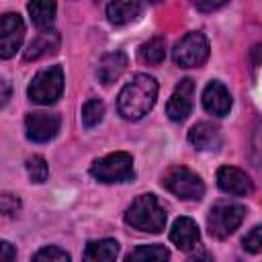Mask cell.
I'll list each match as a JSON object with an SVG mask.
<instances>
[{"instance_id":"6da1fadb","label":"cell","mask_w":262,"mask_h":262,"mask_svg":"<svg viewBox=\"0 0 262 262\" xmlns=\"http://www.w3.org/2000/svg\"><path fill=\"white\" fill-rule=\"evenodd\" d=\"M158 98V82L149 74H135L119 92L117 108L119 115L127 121L143 119Z\"/></svg>"},{"instance_id":"7a4b0ae2","label":"cell","mask_w":262,"mask_h":262,"mask_svg":"<svg viewBox=\"0 0 262 262\" xmlns=\"http://www.w3.org/2000/svg\"><path fill=\"white\" fill-rule=\"evenodd\" d=\"M166 209L156 194H139L125 211V223L137 231L160 233L166 227Z\"/></svg>"},{"instance_id":"3957f363","label":"cell","mask_w":262,"mask_h":262,"mask_svg":"<svg viewBox=\"0 0 262 262\" xmlns=\"http://www.w3.org/2000/svg\"><path fill=\"white\" fill-rule=\"evenodd\" d=\"M90 174L94 180L104 182V184H115V182H129L133 180V158L127 151H113L100 160H96L90 166Z\"/></svg>"},{"instance_id":"277c9868","label":"cell","mask_w":262,"mask_h":262,"mask_svg":"<svg viewBox=\"0 0 262 262\" xmlns=\"http://www.w3.org/2000/svg\"><path fill=\"white\" fill-rule=\"evenodd\" d=\"M162 184L184 201H201L205 194V182L196 172L186 166H170L162 174Z\"/></svg>"},{"instance_id":"5b68a950","label":"cell","mask_w":262,"mask_h":262,"mask_svg":"<svg viewBox=\"0 0 262 262\" xmlns=\"http://www.w3.org/2000/svg\"><path fill=\"white\" fill-rule=\"evenodd\" d=\"M63 92V70L61 66H49L39 70L29 88L27 94L35 104H53Z\"/></svg>"},{"instance_id":"8992f818","label":"cell","mask_w":262,"mask_h":262,"mask_svg":"<svg viewBox=\"0 0 262 262\" xmlns=\"http://www.w3.org/2000/svg\"><path fill=\"white\" fill-rule=\"evenodd\" d=\"M244 217H246V207L244 205L229 203V201H219L211 207L209 217H207L209 233L217 239H225L242 225Z\"/></svg>"},{"instance_id":"52a82bcc","label":"cell","mask_w":262,"mask_h":262,"mask_svg":"<svg viewBox=\"0 0 262 262\" xmlns=\"http://www.w3.org/2000/svg\"><path fill=\"white\" fill-rule=\"evenodd\" d=\"M172 57L178 68H199L209 57V39L201 31L186 33L174 45Z\"/></svg>"},{"instance_id":"ba28073f","label":"cell","mask_w":262,"mask_h":262,"mask_svg":"<svg viewBox=\"0 0 262 262\" xmlns=\"http://www.w3.org/2000/svg\"><path fill=\"white\" fill-rule=\"evenodd\" d=\"M25 23L16 12H6L0 16V57L10 59L23 45Z\"/></svg>"},{"instance_id":"9c48e42d","label":"cell","mask_w":262,"mask_h":262,"mask_svg":"<svg viewBox=\"0 0 262 262\" xmlns=\"http://www.w3.org/2000/svg\"><path fill=\"white\" fill-rule=\"evenodd\" d=\"M61 119L55 113H29L25 119V131L29 141L35 143H47L51 141L59 131Z\"/></svg>"},{"instance_id":"30bf717a","label":"cell","mask_w":262,"mask_h":262,"mask_svg":"<svg viewBox=\"0 0 262 262\" xmlns=\"http://www.w3.org/2000/svg\"><path fill=\"white\" fill-rule=\"evenodd\" d=\"M192 92H194V82L190 78H184L176 84L168 104H166V115L170 121L180 123L184 121L190 111H192Z\"/></svg>"},{"instance_id":"8fae6325","label":"cell","mask_w":262,"mask_h":262,"mask_svg":"<svg viewBox=\"0 0 262 262\" xmlns=\"http://www.w3.org/2000/svg\"><path fill=\"white\" fill-rule=\"evenodd\" d=\"M217 184L223 192L233 194V196H248L254 190V184L250 180V176L233 166H221L217 170Z\"/></svg>"},{"instance_id":"7c38bea8","label":"cell","mask_w":262,"mask_h":262,"mask_svg":"<svg viewBox=\"0 0 262 262\" xmlns=\"http://www.w3.org/2000/svg\"><path fill=\"white\" fill-rule=\"evenodd\" d=\"M170 242L182 252H192L201 244L199 225L190 217H178L170 229Z\"/></svg>"},{"instance_id":"4fadbf2b","label":"cell","mask_w":262,"mask_h":262,"mask_svg":"<svg viewBox=\"0 0 262 262\" xmlns=\"http://www.w3.org/2000/svg\"><path fill=\"white\" fill-rule=\"evenodd\" d=\"M203 106L207 113H211L215 117H225L231 111L229 90L219 80H211L203 90Z\"/></svg>"},{"instance_id":"5bb4252c","label":"cell","mask_w":262,"mask_h":262,"mask_svg":"<svg viewBox=\"0 0 262 262\" xmlns=\"http://www.w3.org/2000/svg\"><path fill=\"white\" fill-rule=\"evenodd\" d=\"M188 141L199 151H217L223 143V137H221V131L217 125L203 121V123H196L188 131Z\"/></svg>"},{"instance_id":"9a60e30c","label":"cell","mask_w":262,"mask_h":262,"mask_svg":"<svg viewBox=\"0 0 262 262\" xmlns=\"http://www.w3.org/2000/svg\"><path fill=\"white\" fill-rule=\"evenodd\" d=\"M59 43H61V37H59V33L55 29L39 31V35L25 49L23 59L25 61H37L41 57H47V55H51V53H55L59 49Z\"/></svg>"},{"instance_id":"2e32d148","label":"cell","mask_w":262,"mask_h":262,"mask_svg":"<svg viewBox=\"0 0 262 262\" xmlns=\"http://www.w3.org/2000/svg\"><path fill=\"white\" fill-rule=\"evenodd\" d=\"M127 66H129V59H127L125 51H111V53L100 57L98 68H96V76L104 86H111L113 82H117L125 74Z\"/></svg>"},{"instance_id":"e0dca14e","label":"cell","mask_w":262,"mask_h":262,"mask_svg":"<svg viewBox=\"0 0 262 262\" xmlns=\"http://www.w3.org/2000/svg\"><path fill=\"white\" fill-rule=\"evenodd\" d=\"M141 16V6L135 0H113L106 6V18L115 27H125Z\"/></svg>"},{"instance_id":"ac0fdd59","label":"cell","mask_w":262,"mask_h":262,"mask_svg":"<svg viewBox=\"0 0 262 262\" xmlns=\"http://www.w3.org/2000/svg\"><path fill=\"white\" fill-rule=\"evenodd\" d=\"M27 8H29V14H31L33 25H35L39 31L53 29L55 12H57L55 0H29V6H27Z\"/></svg>"},{"instance_id":"d6986e66","label":"cell","mask_w":262,"mask_h":262,"mask_svg":"<svg viewBox=\"0 0 262 262\" xmlns=\"http://www.w3.org/2000/svg\"><path fill=\"white\" fill-rule=\"evenodd\" d=\"M119 254V244L117 239L104 237V239H92L86 244L84 250V260L88 262H111Z\"/></svg>"},{"instance_id":"ffe728a7","label":"cell","mask_w":262,"mask_h":262,"mask_svg":"<svg viewBox=\"0 0 262 262\" xmlns=\"http://www.w3.org/2000/svg\"><path fill=\"white\" fill-rule=\"evenodd\" d=\"M166 57V39L162 35H156L141 43L139 47V59L147 66H160Z\"/></svg>"},{"instance_id":"44dd1931","label":"cell","mask_w":262,"mask_h":262,"mask_svg":"<svg viewBox=\"0 0 262 262\" xmlns=\"http://www.w3.org/2000/svg\"><path fill=\"white\" fill-rule=\"evenodd\" d=\"M168 258H170V252L160 244L137 246L133 252H129L125 256L127 262H160V260H168Z\"/></svg>"},{"instance_id":"7402d4cb","label":"cell","mask_w":262,"mask_h":262,"mask_svg":"<svg viewBox=\"0 0 262 262\" xmlns=\"http://www.w3.org/2000/svg\"><path fill=\"white\" fill-rule=\"evenodd\" d=\"M104 117V102L98 98H90L84 106H82V125L86 129L96 127Z\"/></svg>"},{"instance_id":"603a6c76","label":"cell","mask_w":262,"mask_h":262,"mask_svg":"<svg viewBox=\"0 0 262 262\" xmlns=\"http://www.w3.org/2000/svg\"><path fill=\"white\" fill-rule=\"evenodd\" d=\"M27 174H29V180L35 182V184H41L47 180L49 176V168H47V162L43 156H31L27 160Z\"/></svg>"},{"instance_id":"cb8c5ba5","label":"cell","mask_w":262,"mask_h":262,"mask_svg":"<svg viewBox=\"0 0 262 262\" xmlns=\"http://www.w3.org/2000/svg\"><path fill=\"white\" fill-rule=\"evenodd\" d=\"M33 260L35 262H70L72 256L66 250H61L59 246H45L33 254Z\"/></svg>"},{"instance_id":"d4e9b609","label":"cell","mask_w":262,"mask_h":262,"mask_svg":"<svg viewBox=\"0 0 262 262\" xmlns=\"http://www.w3.org/2000/svg\"><path fill=\"white\" fill-rule=\"evenodd\" d=\"M23 203L18 199V194H12V192H0V215H6V217H12L20 211Z\"/></svg>"},{"instance_id":"484cf974","label":"cell","mask_w":262,"mask_h":262,"mask_svg":"<svg viewBox=\"0 0 262 262\" xmlns=\"http://www.w3.org/2000/svg\"><path fill=\"white\" fill-rule=\"evenodd\" d=\"M242 246L244 250H248L250 254H258L262 250V227L260 225H254L242 239Z\"/></svg>"},{"instance_id":"4316f807","label":"cell","mask_w":262,"mask_h":262,"mask_svg":"<svg viewBox=\"0 0 262 262\" xmlns=\"http://www.w3.org/2000/svg\"><path fill=\"white\" fill-rule=\"evenodd\" d=\"M229 0H190V4L201 12H213L221 6H225Z\"/></svg>"},{"instance_id":"83f0119b","label":"cell","mask_w":262,"mask_h":262,"mask_svg":"<svg viewBox=\"0 0 262 262\" xmlns=\"http://www.w3.org/2000/svg\"><path fill=\"white\" fill-rule=\"evenodd\" d=\"M14 258H16L14 246L8 244V242H4V239H0V262H10Z\"/></svg>"},{"instance_id":"f1b7e54d","label":"cell","mask_w":262,"mask_h":262,"mask_svg":"<svg viewBox=\"0 0 262 262\" xmlns=\"http://www.w3.org/2000/svg\"><path fill=\"white\" fill-rule=\"evenodd\" d=\"M10 94H12V86H10V82L4 80V78H0V108L8 104Z\"/></svg>"},{"instance_id":"f546056e","label":"cell","mask_w":262,"mask_h":262,"mask_svg":"<svg viewBox=\"0 0 262 262\" xmlns=\"http://www.w3.org/2000/svg\"><path fill=\"white\" fill-rule=\"evenodd\" d=\"M135 2H149V4H156V2H160V0H135Z\"/></svg>"}]
</instances>
